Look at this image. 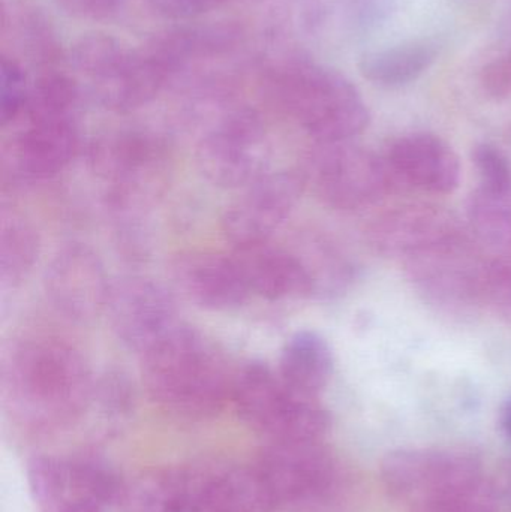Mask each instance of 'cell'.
Segmentation results:
<instances>
[{
    "label": "cell",
    "mask_w": 511,
    "mask_h": 512,
    "mask_svg": "<svg viewBox=\"0 0 511 512\" xmlns=\"http://www.w3.org/2000/svg\"><path fill=\"white\" fill-rule=\"evenodd\" d=\"M272 101L318 143L350 141L369 123V111L350 80L311 62H288L267 77Z\"/></svg>",
    "instance_id": "obj_4"
},
{
    "label": "cell",
    "mask_w": 511,
    "mask_h": 512,
    "mask_svg": "<svg viewBox=\"0 0 511 512\" xmlns=\"http://www.w3.org/2000/svg\"><path fill=\"white\" fill-rule=\"evenodd\" d=\"M125 512H203L194 468L156 469L126 484Z\"/></svg>",
    "instance_id": "obj_19"
},
{
    "label": "cell",
    "mask_w": 511,
    "mask_h": 512,
    "mask_svg": "<svg viewBox=\"0 0 511 512\" xmlns=\"http://www.w3.org/2000/svg\"><path fill=\"white\" fill-rule=\"evenodd\" d=\"M255 468L276 510L302 511L326 502L338 486L335 456L323 441L270 442Z\"/></svg>",
    "instance_id": "obj_7"
},
{
    "label": "cell",
    "mask_w": 511,
    "mask_h": 512,
    "mask_svg": "<svg viewBox=\"0 0 511 512\" xmlns=\"http://www.w3.org/2000/svg\"><path fill=\"white\" fill-rule=\"evenodd\" d=\"M473 159L480 174V185L511 186V164L498 147L480 144L474 149Z\"/></svg>",
    "instance_id": "obj_29"
},
{
    "label": "cell",
    "mask_w": 511,
    "mask_h": 512,
    "mask_svg": "<svg viewBox=\"0 0 511 512\" xmlns=\"http://www.w3.org/2000/svg\"><path fill=\"white\" fill-rule=\"evenodd\" d=\"M105 310L117 339L140 355L182 325L173 295L146 277L113 283Z\"/></svg>",
    "instance_id": "obj_9"
},
{
    "label": "cell",
    "mask_w": 511,
    "mask_h": 512,
    "mask_svg": "<svg viewBox=\"0 0 511 512\" xmlns=\"http://www.w3.org/2000/svg\"><path fill=\"white\" fill-rule=\"evenodd\" d=\"M95 390L89 363L66 340L27 337L3 358V408L27 432L50 435L77 423Z\"/></svg>",
    "instance_id": "obj_1"
},
{
    "label": "cell",
    "mask_w": 511,
    "mask_h": 512,
    "mask_svg": "<svg viewBox=\"0 0 511 512\" xmlns=\"http://www.w3.org/2000/svg\"><path fill=\"white\" fill-rule=\"evenodd\" d=\"M171 274L183 297L201 309H237L251 295L233 255L186 252L177 256Z\"/></svg>",
    "instance_id": "obj_14"
},
{
    "label": "cell",
    "mask_w": 511,
    "mask_h": 512,
    "mask_svg": "<svg viewBox=\"0 0 511 512\" xmlns=\"http://www.w3.org/2000/svg\"><path fill=\"white\" fill-rule=\"evenodd\" d=\"M122 0H56L57 6L80 20L104 21L113 17Z\"/></svg>",
    "instance_id": "obj_30"
},
{
    "label": "cell",
    "mask_w": 511,
    "mask_h": 512,
    "mask_svg": "<svg viewBox=\"0 0 511 512\" xmlns=\"http://www.w3.org/2000/svg\"><path fill=\"white\" fill-rule=\"evenodd\" d=\"M156 8L171 17H194L221 5L224 0H152Z\"/></svg>",
    "instance_id": "obj_32"
},
{
    "label": "cell",
    "mask_w": 511,
    "mask_h": 512,
    "mask_svg": "<svg viewBox=\"0 0 511 512\" xmlns=\"http://www.w3.org/2000/svg\"><path fill=\"white\" fill-rule=\"evenodd\" d=\"M468 218L482 239L511 249V186L480 185L470 197Z\"/></svg>",
    "instance_id": "obj_23"
},
{
    "label": "cell",
    "mask_w": 511,
    "mask_h": 512,
    "mask_svg": "<svg viewBox=\"0 0 511 512\" xmlns=\"http://www.w3.org/2000/svg\"><path fill=\"white\" fill-rule=\"evenodd\" d=\"M231 403L240 420L269 442L323 441L330 429L318 397L299 393L258 361L234 373Z\"/></svg>",
    "instance_id": "obj_5"
},
{
    "label": "cell",
    "mask_w": 511,
    "mask_h": 512,
    "mask_svg": "<svg viewBox=\"0 0 511 512\" xmlns=\"http://www.w3.org/2000/svg\"><path fill=\"white\" fill-rule=\"evenodd\" d=\"M482 300L511 322V256L488 262L483 274Z\"/></svg>",
    "instance_id": "obj_28"
},
{
    "label": "cell",
    "mask_w": 511,
    "mask_h": 512,
    "mask_svg": "<svg viewBox=\"0 0 511 512\" xmlns=\"http://www.w3.org/2000/svg\"><path fill=\"white\" fill-rule=\"evenodd\" d=\"M501 426H503L504 432L511 439V399L506 403L503 414H501Z\"/></svg>",
    "instance_id": "obj_34"
},
{
    "label": "cell",
    "mask_w": 511,
    "mask_h": 512,
    "mask_svg": "<svg viewBox=\"0 0 511 512\" xmlns=\"http://www.w3.org/2000/svg\"><path fill=\"white\" fill-rule=\"evenodd\" d=\"M392 180L434 195L452 194L461 183V164L452 147L431 134L398 138L384 156Z\"/></svg>",
    "instance_id": "obj_15"
},
{
    "label": "cell",
    "mask_w": 511,
    "mask_h": 512,
    "mask_svg": "<svg viewBox=\"0 0 511 512\" xmlns=\"http://www.w3.org/2000/svg\"><path fill=\"white\" fill-rule=\"evenodd\" d=\"M305 182L291 171L269 173L246 186L225 210L222 230L234 248L269 242L299 203Z\"/></svg>",
    "instance_id": "obj_10"
},
{
    "label": "cell",
    "mask_w": 511,
    "mask_h": 512,
    "mask_svg": "<svg viewBox=\"0 0 511 512\" xmlns=\"http://www.w3.org/2000/svg\"><path fill=\"white\" fill-rule=\"evenodd\" d=\"M482 86L489 96L507 99L511 96V53L492 60L482 71Z\"/></svg>",
    "instance_id": "obj_31"
},
{
    "label": "cell",
    "mask_w": 511,
    "mask_h": 512,
    "mask_svg": "<svg viewBox=\"0 0 511 512\" xmlns=\"http://www.w3.org/2000/svg\"><path fill=\"white\" fill-rule=\"evenodd\" d=\"M407 262L414 282L434 300L444 304L482 300L486 262L477 259L462 234Z\"/></svg>",
    "instance_id": "obj_12"
},
{
    "label": "cell",
    "mask_w": 511,
    "mask_h": 512,
    "mask_svg": "<svg viewBox=\"0 0 511 512\" xmlns=\"http://www.w3.org/2000/svg\"><path fill=\"white\" fill-rule=\"evenodd\" d=\"M141 381L168 414L204 421L231 402L234 373L204 334L182 324L141 355Z\"/></svg>",
    "instance_id": "obj_2"
},
{
    "label": "cell",
    "mask_w": 511,
    "mask_h": 512,
    "mask_svg": "<svg viewBox=\"0 0 511 512\" xmlns=\"http://www.w3.org/2000/svg\"><path fill=\"white\" fill-rule=\"evenodd\" d=\"M111 285L101 258L81 243L60 249L45 273L51 306L75 322L90 321L104 312Z\"/></svg>",
    "instance_id": "obj_11"
},
{
    "label": "cell",
    "mask_w": 511,
    "mask_h": 512,
    "mask_svg": "<svg viewBox=\"0 0 511 512\" xmlns=\"http://www.w3.org/2000/svg\"><path fill=\"white\" fill-rule=\"evenodd\" d=\"M302 177L305 186L336 210L371 206L392 182L384 158L353 140L318 143L306 158Z\"/></svg>",
    "instance_id": "obj_6"
},
{
    "label": "cell",
    "mask_w": 511,
    "mask_h": 512,
    "mask_svg": "<svg viewBox=\"0 0 511 512\" xmlns=\"http://www.w3.org/2000/svg\"><path fill=\"white\" fill-rule=\"evenodd\" d=\"M251 294L270 301L312 297V283L294 249L272 242L234 248Z\"/></svg>",
    "instance_id": "obj_17"
},
{
    "label": "cell",
    "mask_w": 511,
    "mask_h": 512,
    "mask_svg": "<svg viewBox=\"0 0 511 512\" xmlns=\"http://www.w3.org/2000/svg\"><path fill=\"white\" fill-rule=\"evenodd\" d=\"M78 87L68 75L47 72L30 89L23 114L26 119L38 117H74Z\"/></svg>",
    "instance_id": "obj_26"
},
{
    "label": "cell",
    "mask_w": 511,
    "mask_h": 512,
    "mask_svg": "<svg viewBox=\"0 0 511 512\" xmlns=\"http://www.w3.org/2000/svg\"><path fill=\"white\" fill-rule=\"evenodd\" d=\"M332 348L321 334L299 331L282 349L279 376L299 393L318 397L333 375Z\"/></svg>",
    "instance_id": "obj_20"
},
{
    "label": "cell",
    "mask_w": 511,
    "mask_h": 512,
    "mask_svg": "<svg viewBox=\"0 0 511 512\" xmlns=\"http://www.w3.org/2000/svg\"><path fill=\"white\" fill-rule=\"evenodd\" d=\"M435 57L434 45L423 41L405 42L365 54L359 68L363 77L377 86L401 87L413 83L428 71Z\"/></svg>",
    "instance_id": "obj_21"
},
{
    "label": "cell",
    "mask_w": 511,
    "mask_h": 512,
    "mask_svg": "<svg viewBox=\"0 0 511 512\" xmlns=\"http://www.w3.org/2000/svg\"><path fill=\"white\" fill-rule=\"evenodd\" d=\"M131 50L105 33L81 36L71 48V62L75 69L99 84L113 77L128 59Z\"/></svg>",
    "instance_id": "obj_25"
},
{
    "label": "cell",
    "mask_w": 511,
    "mask_h": 512,
    "mask_svg": "<svg viewBox=\"0 0 511 512\" xmlns=\"http://www.w3.org/2000/svg\"><path fill=\"white\" fill-rule=\"evenodd\" d=\"M80 146L74 117L26 119V126L6 152L8 167L17 179L47 180L62 173Z\"/></svg>",
    "instance_id": "obj_13"
},
{
    "label": "cell",
    "mask_w": 511,
    "mask_h": 512,
    "mask_svg": "<svg viewBox=\"0 0 511 512\" xmlns=\"http://www.w3.org/2000/svg\"><path fill=\"white\" fill-rule=\"evenodd\" d=\"M39 239L32 227L12 218L2 227L0 237V279L3 286H17L38 261Z\"/></svg>",
    "instance_id": "obj_24"
},
{
    "label": "cell",
    "mask_w": 511,
    "mask_h": 512,
    "mask_svg": "<svg viewBox=\"0 0 511 512\" xmlns=\"http://www.w3.org/2000/svg\"><path fill=\"white\" fill-rule=\"evenodd\" d=\"M269 159L266 129L251 108L222 116L197 147L201 174L219 188H246L269 173Z\"/></svg>",
    "instance_id": "obj_8"
},
{
    "label": "cell",
    "mask_w": 511,
    "mask_h": 512,
    "mask_svg": "<svg viewBox=\"0 0 511 512\" xmlns=\"http://www.w3.org/2000/svg\"><path fill=\"white\" fill-rule=\"evenodd\" d=\"M509 492H510V495H511V486H510V490H509Z\"/></svg>",
    "instance_id": "obj_35"
},
{
    "label": "cell",
    "mask_w": 511,
    "mask_h": 512,
    "mask_svg": "<svg viewBox=\"0 0 511 512\" xmlns=\"http://www.w3.org/2000/svg\"><path fill=\"white\" fill-rule=\"evenodd\" d=\"M458 236L461 230L453 216L431 206L401 207L381 216L371 227V240L378 251L407 259Z\"/></svg>",
    "instance_id": "obj_16"
},
{
    "label": "cell",
    "mask_w": 511,
    "mask_h": 512,
    "mask_svg": "<svg viewBox=\"0 0 511 512\" xmlns=\"http://www.w3.org/2000/svg\"><path fill=\"white\" fill-rule=\"evenodd\" d=\"M39 512H104V508L93 504V502L74 499V501L60 502V504L53 505V507L39 510Z\"/></svg>",
    "instance_id": "obj_33"
},
{
    "label": "cell",
    "mask_w": 511,
    "mask_h": 512,
    "mask_svg": "<svg viewBox=\"0 0 511 512\" xmlns=\"http://www.w3.org/2000/svg\"><path fill=\"white\" fill-rule=\"evenodd\" d=\"M312 283V297H332L347 288L353 279V267L333 243L323 239L308 240L294 249Z\"/></svg>",
    "instance_id": "obj_22"
},
{
    "label": "cell",
    "mask_w": 511,
    "mask_h": 512,
    "mask_svg": "<svg viewBox=\"0 0 511 512\" xmlns=\"http://www.w3.org/2000/svg\"><path fill=\"white\" fill-rule=\"evenodd\" d=\"M203 512H273L275 502L255 468L194 466Z\"/></svg>",
    "instance_id": "obj_18"
},
{
    "label": "cell",
    "mask_w": 511,
    "mask_h": 512,
    "mask_svg": "<svg viewBox=\"0 0 511 512\" xmlns=\"http://www.w3.org/2000/svg\"><path fill=\"white\" fill-rule=\"evenodd\" d=\"M26 74L11 57H2L0 66V120L2 125L15 122L23 114L29 99Z\"/></svg>",
    "instance_id": "obj_27"
},
{
    "label": "cell",
    "mask_w": 511,
    "mask_h": 512,
    "mask_svg": "<svg viewBox=\"0 0 511 512\" xmlns=\"http://www.w3.org/2000/svg\"><path fill=\"white\" fill-rule=\"evenodd\" d=\"M381 477L408 512H498L482 466L462 451L399 450L384 460Z\"/></svg>",
    "instance_id": "obj_3"
}]
</instances>
